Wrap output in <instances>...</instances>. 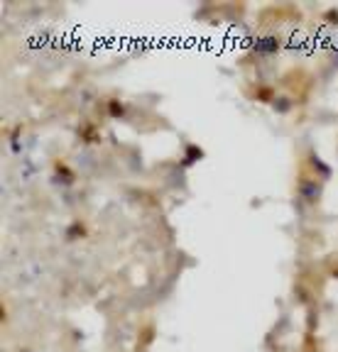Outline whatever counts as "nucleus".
Wrapping results in <instances>:
<instances>
[{
    "label": "nucleus",
    "instance_id": "f03ea898",
    "mask_svg": "<svg viewBox=\"0 0 338 352\" xmlns=\"http://www.w3.org/2000/svg\"><path fill=\"white\" fill-rule=\"evenodd\" d=\"M277 50H279V39L277 37H260L255 42L257 54H275Z\"/></svg>",
    "mask_w": 338,
    "mask_h": 352
},
{
    "label": "nucleus",
    "instance_id": "7ed1b4c3",
    "mask_svg": "<svg viewBox=\"0 0 338 352\" xmlns=\"http://www.w3.org/2000/svg\"><path fill=\"white\" fill-rule=\"evenodd\" d=\"M309 164L314 166V171H316V174H311V176H321V179H326V176L331 174V169H328V166L324 164V162L319 160L316 154H311V157H309Z\"/></svg>",
    "mask_w": 338,
    "mask_h": 352
},
{
    "label": "nucleus",
    "instance_id": "f257e3e1",
    "mask_svg": "<svg viewBox=\"0 0 338 352\" xmlns=\"http://www.w3.org/2000/svg\"><path fill=\"white\" fill-rule=\"evenodd\" d=\"M297 193H299V198L304 201V204L314 206V204H319V198H321V193H324V186L319 179H314V176H304V179H299Z\"/></svg>",
    "mask_w": 338,
    "mask_h": 352
},
{
    "label": "nucleus",
    "instance_id": "20e7f679",
    "mask_svg": "<svg viewBox=\"0 0 338 352\" xmlns=\"http://www.w3.org/2000/svg\"><path fill=\"white\" fill-rule=\"evenodd\" d=\"M272 108L277 110V113H287V110L292 108V98H287V96H277V98L272 100Z\"/></svg>",
    "mask_w": 338,
    "mask_h": 352
}]
</instances>
